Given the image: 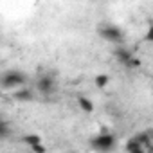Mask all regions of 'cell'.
<instances>
[{
  "label": "cell",
  "mask_w": 153,
  "mask_h": 153,
  "mask_svg": "<svg viewBox=\"0 0 153 153\" xmlns=\"http://www.w3.org/2000/svg\"><path fill=\"white\" fill-rule=\"evenodd\" d=\"M124 148H126V151H128V153H144V146H142L135 137L128 139V140H126V144H124Z\"/></svg>",
  "instance_id": "obj_7"
},
{
  "label": "cell",
  "mask_w": 153,
  "mask_h": 153,
  "mask_svg": "<svg viewBox=\"0 0 153 153\" xmlns=\"http://www.w3.org/2000/svg\"><path fill=\"white\" fill-rule=\"evenodd\" d=\"M108 83H110V78H108L106 74H97L96 78H94V85H96L97 88H106Z\"/></svg>",
  "instance_id": "obj_10"
},
{
  "label": "cell",
  "mask_w": 153,
  "mask_h": 153,
  "mask_svg": "<svg viewBox=\"0 0 153 153\" xmlns=\"http://www.w3.org/2000/svg\"><path fill=\"white\" fill-rule=\"evenodd\" d=\"M97 34L105 40V42H108V43H114V45H121L123 43V40H124V34H123V31L117 27V25H114V24H103V25H99L97 27Z\"/></svg>",
  "instance_id": "obj_3"
},
{
  "label": "cell",
  "mask_w": 153,
  "mask_h": 153,
  "mask_svg": "<svg viewBox=\"0 0 153 153\" xmlns=\"http://www.w3.org/2000/svg\"><path fill=\"white\" fill-rule=\"evenodd\" d=\"M22 142L27 144L29 148H34V146H38V144H43V140H42V137H40L38 133H27V135H24V137H22Z\"/></svg>",
  "instance_id": "obj_8"
},
{
  "label": "cell",
  "mask_w": 153,
  "mask_h": 153,
  "mask_svg": "<svg viewBox=\"0 0 153 153\" xmlns=\"http://www.w3.org/2000/svg\"><path fill=\"white\" fill-rule=\"evenodd\" d=\"M144 42L146 43H153V24L146 29V34H144Z\"/></svg>",
  "instance_id": "obj_13"
},
{
  "label": "cell",
  "mask_w": 153,
  "mask_h": 153,
  "mask_svg": "<svg viewBox=\"0 0 153 153\" xmlns=\"http://www.w3.org/2000/svg\"><path fill=\"white\" fill-rule=\"evenodd\" d=\"M9 133H11V128H9V123L6 121V119H2L0 121V137H2L4 140L9 137Z\"/></svg>",
  "instance_id": "obj_11"
},
{
  "label": "cell",
  "mask_w": 153,
  "mask_h": 153,
  "mask_svg": "<svg viewBox=\"0 0 153 153\" xmlns=\"http://www.w3.org/2000/svg\"><path fill=\"white\" fill-rule=\"evenodd\" d=\"M31 151L33 153H47V148H45V144H38V146L31 148Z\"/></svg>",
  "instance_id": "obj_14"
},
{
  "label": "cell",
  "mask_w": 153,
  "mask_h": 153,
  "mask_svg": "<svg viewBox=\"0 0 153 153\" xmlns=\"http://www.w3.org/2000/svg\"><path fill=\"white\" fill-rule=\"evenodd\" d=\"M56 88H58L56 79H54V76H51V74H43V76H40L38 81H36V90H38L40 94H43V96H51V94H54Z\"/></svg>",
  "instance_id": "obj_5"
},
{
  "label": "cell",
  "mask_w": 153,
  "mask_h": 153,
  "mask_svg": "<svg viewBox=\"0 0 153 153\" xmlns=\"http://www.w3.org/2000/svg\"><path fill=\"white\" fill-rule=\"evenodd\" d=\"M78 105H79V108H81L85 114H92V112H94V103H92L88 97H85V96H79V97H78Z\"/></svg>",
  "instance_id": "obj_9"
},
{
  "label": "cell",
  "mask_w": 153,
  "mask_h": 153,
  "mask_svg": "<svg viewBox=\"0 0 153 153\" xmlns=\"http://www.w3.org/2000/svg\"><path fill=\"white\" fill-rule=\"evenodd\" d=\"M34 97H36L34 92L31 88H25V87L13 92V99L18 101V103H31V101H34Z\"/></svg>",
  "instance_id": "obj_6"
},
{
  "label": "cell",
  "mask_w": 153,
  "mask_h": 153,
  "mask_svg": "<svg viewBox=\"0 0 153 153\" xmlns=\"http://www.w3.org/2000/svg\"><path fill=\"white\" fill-rule=\"evenodd\" d=\"M25 83H27V76L22 70H6L2 74V79H0V85L4 90H13V92L24 88Z\"/></svg>",
  "instance_id": "obj_1"
},
{
  "label": "cell",
  "mask_w": 153,
  "mask_h": 153,
  "mask_svg": "<svg viewBox=\"0 0 153 153\" xmlns=\"http://www.w3.org/2000/svg\"><path fill=\"white\" fill-rule=\"evenodd\" d=\"M115 144H117V139H115L112 133H108V131L97 133L96 137L90 139V146H92V149L97 151V153H110V151H114Z\"/></svg>",
  "instance_id": "obj_2"
},
{
  "label": "cell",
  "mask_w": 153,
  "mask_h": 153,
  "mask_svg": "<svg viewBox=\"0 0 153 153\" xmlns=\"http://www.w3.org/2000/svg\"><path fill=\"white\" fill-rule=\"evenodd\" d=\"M135 139H137L144 148H149V146L153 144V140L149 139V135H148V133H139V135H135Z\"/></svg>",
  "instance_id": "obj_12"
},
{
  "label": "cell",
  "mask_w": 153,
  "mask_h": 153,
  "mask_svg": "<svg viewBox=\"0 0 153 153\" xmlns=\"http://www.w3.org/2000/svg\"><path fill=\"white\" fill-rule=\"evenodd\" d=\"M114 58H115L117 63H121V65L126 67V68H135V67L140 65L139 58H137L130 49H126V47H123V45H119V47L114 49Z\"/></svg>",
  "instance_id": "obj_4"
}]
</instances>
